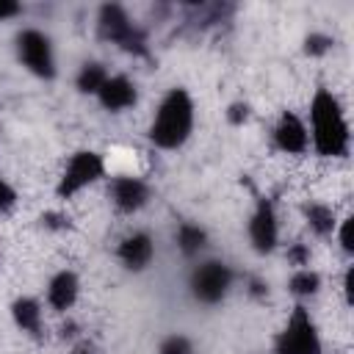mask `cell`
<instances>
[{
    "label": "cell",
    "mask_w": 354,
    "mask_h": 354,
    "mask_svg": "<svg viewBox=\"0 0 354 354\" xmlns=\"http://www.w3.org/2000/svg\"><path fill=\"white\" fill-rule=\"evenodd\" d=\"M313 122V147L324 158H343L348 152V122L337 97L326 88H318L310 102Z\"/></svg>",
    "instance_id": "1"
},
{
    "label": "cell",
    "mask_w": 354,
    "mask_h": 354,
    "mask_svg": "<svg viewBox=\"0 0 354 354\" xmlns=\"http://www.w3.org/2000/svg\"><path fill=\"white\" fill-rule=\"evenodd\" d=\"M194 130V100L185 88H171L155 111L149 124V138L160 149H177L188 141Z\"/></svg>",
    "instance_id": "2"
},
{
    "label": "cell",
    "mask_w": 354,
    "mask_h": 354,
    "mask_svg": "<svg viewBox=\"0 0 354 354\" xmlns=\"http://www.w3.org/2000/svg\"><path fill=\"white\" fill-rule=\"evenodd\" d=\"M100 36L108 39V41H113V44H119L127 53H138V55L147 53L144 33L130 22V17L124 14V8L116 6V3H108V6L100 8Z\"/></svg>",
    "instance_id": "3"
},
{
    "label": "cell",
    "mask_w": 354,
    "mask_h": 354,
    "mask_svg": "<svg viewBox=\"0 0 354 354\" xmlns=\"http://www.w3.org/2000/svg\"><path fill=\"white\" fill-rule=\"evenodd\" d=\"M318 329L304 307H296L288 318V326L277 337V354H321Z\"/></svg>",
    "instance_id": "4"
},
{
    "label": "cell",
    "mask_w": 354,
    "mask_h": 354,
    "mask_svg": "<svg viewBox=\"0 0 354 354\" xmlns=\"http://www.w3.org/2000/svg\"><path fill=\"white\" fill-rule=\"evenodd\" d=\"M232 288V271L221 260H207L191 274V293L202 304H218Z\"/></svg>",
    "instance_id": "5"
},
{
    "label": "cell",
    "mask_w": 354,
    "mask_h": 354,
    "mask_svg": "<svg viewBox=\"0 0 354 354\" xmlns=\"http://www.w3.org/2000/svg\"><path fill=\"white\" fill-rule=\"evenodd\" d=\"M105 171V163H102V155L100 152H91V149H80L69 158L64 174H61V183H58V196L69 199L75 196L77 191H83L86 185H91L94 180H100Z\"/></svg>",
    "instance_id": "6"
},
{
    "label": "cell",
    "mask_w": 354,
    "mask_h": 354,
    "mask_svg": "<svg viewBox=\"0 0 354 354\" xmlns=\"http://www.w3.org/2000/svg\"><path fill=\"white\" fill-rule=\"evenodd\" d=\"M17 53L19 61L28 66V72H33L36 77H55V58H53V44L41 30H22L17 36Z\"/></svg>",
    "instance_id": "7"
},
{
    "label": "cell",
    "mask_w": 354,
    "mask_h": 354,
    "mask_svg": "<svg viewBox=\"0 0 354 354\" xmlns=\"http://www.w3.org/2000/svg\"><path fill=\"white\" fill-rule=\"evenodd\" d=\"M249 241L254 246V252L268 254L274 252L277 241H279V227H277V213L271 199H257V207L249 218Z\"/></svg>",
    "instance_id": "8"
},
{
    "label": "cell",
    "mask_w": 354,
    "mask_h": 354,
    "mask_svg": "<svg viewBox=\"0 0 354 354\" xmlns=\"http://www.w3.org/2000/svg\"><path fill=\"white\" fill-rule=\"evenodd\" d=\"M274 144H277L282 152H288V155H301V152L307 149V144H310V133H307L304 122H301L296 113L285 111V113L279 116L277 127H274Z\"/></svg>",
    "instance_id": "9"
},
{
    "label": "cell",
    "mask_w": 354,
    "mask_h": 354,
    "mask_svg": "<svg viewBox=\"0 0 354 354\" xmlns=\"http://www.w3.org/2000/svg\"><path fill=\"white\" fill-rule=\"evenodd\" d=\"M97 100H100V105L105 108V111H111V113H119V111H124V108H133L136 105V100H138V91H136V86L124 77V75H108V80L102 83V88L97 91Z\"/></svg>",
    "instance_id": "10"
},
{
    "label": "cell",
    "mask_w": 354,
    "mask_h": 354,
    "mask_svg": "<svg viewBox=\"0 0 354 354\" xmlns=\"http://www.w3.org/2000/svg\"><path fill=\"white\" fill-rule=\"evenodd\" d=\"M111 199L122 213H133V210H141L147 205L149 188L138 177H116L111 183Z\"/></svg>",
    "instance_id": "11"
},
{
    "label": "cell",
    "mask_w": 354,
    "mask_h": 354,
    "mask_svg": "<svg viewBox=\"0 0 354 354\" xmlns=\"http://www.w3.org/2000/svg\"><path fill=\"white\" fill-rule=\"evenodd\" d=\"M155 257V243L147 232H133L119 243V260L130 271H144Z\"/></svg>",
    "instance_id": "12"
},
{
    "label": "cell",
    "mask_w": 354,
    "mask_h": 354,
    "mask_svg": "<svg viewBox=\"0 0 354 354\" xmlns=\"http://www.w3.org/2000/svg\"><path fill=\"white\" fill-rule=\"evenodd\" d=\"M77 299V277L72 271H58L47 285V301L53 310H69Z\"/></svg>",
    "instance_id": "13"
},
{
    "label": "cell",
    "mask_w": 354,
    "mask_h": 354,
    "mask_svg": "<svg viewBox=\"0 0 354 354\" xmlns=\"http://www.w3.org/2000/svg\"><path fill=\"white\" fill-rule=\"evenodd\" d=\"M11 318H14V324H17L22 332H28L30 337H39V335H41V307H39L36 299H30V296L17 299V301L11 304Z\"/></svg>",
    "instance_id": "14"
},
{
    "label": "cell",
    "mask_w": 354,
    "mask_h": 354,
    "mask_svg": "<svg viewBox=\"0 0 354 354\" xmlns=\"http://www.w3.org/2000/svg\"><path fill=\"white\" fill-rule=\"evenodd\" d=\"M205 243H207V232L199 227V224H180V230H177V249L185 254V257H194V254H199L202 249H205Z\"/></svg>",
    "instance_id": "15"
},
{
    "label": "cell",
    "mask_w": 354,
    "mask_h": 354,
    "mask_svg": "<svg viewBox=\"0 0 354 354\" xmlns=\"http://www.w3.org/2000/svg\"><path fill=\"white\" fill-rule=\"evenodd\" d=\"M304 218H307L310 230L318 235H329L335 230V213H332V207H326L321 202H310L304 207Z\"/></svg>",
    "instance_id": "16"
},
{
    "label": "cell",
    "mask_w": 354,
    "mask_h": 354,
    "mask_svg": "<svg viewBox=\"0 0 354 354\" xmlns=\"http://www.w3.org/2000/svg\"><path fill=\"white\" fill-rule=\"evenodd\" d=\"M105 80H108V72L100 64H83L77 72V88L83 94H97Z\"/></svg>",
    "instance_id": "17"
},
{
    "label": "cell",
    "mask_w": 354,
    "mask_h": 354,
    "mask_svg": "<svg viewBox=\"0 0 354 354\" xmlns=\"http://www.w3.org/2000/svg\"><path fill=\"white\" fill-rule=\"evenodd\" d=\"M288 288H290V293L299 296V299H304V296H315L318 288H321V277H318L315 271H310V268H299V271L290 277Z\"/></svg>",
    "instance_id": "18"
},
{
    "label": "cell",
    "mask_w": 354,
    "mask_h": 354,
    "mask_svg": "<svg viewBox=\"0 0 354 354\" xmlns=\"http://www.w3.org/2000/svg\"><path fill=\"white\" fill-rule=\"evenodd\" d=\"M158 354H194V346H191V340L185 335H169L160 343Z\"/></svg>",
    "instance_id": "19"
},
{
    "label": "cell",
    "mask_w": 354,
    "mask_h": 354,
    "mask_svg": "<svg viewBox=\"0 0 354 354\" xmlns=\"http://www.w3.org/2000/svg\"><path fill=\"white\" fill-rule=\"evenodd\" d=\"M329 44H332V39H329V36H321V33H310V36L304 39V50H307L310 55H321V53H326Z\"/></svg>",
    "instance_id": "20"
},
{
    "label": "cell",
    "mask_w": 354,
    "mask_h": 354,
    "mask_svg": "<svg viewBox=\"0 0 354 354\" xmlns=\"http://www.w3.org/2000/svg\"><path fill=\"white\" fill-rule=\"evenodd\" d=\"M351 230H354V218H346L343 224H340V232H337V238H340V246H343V252H354V238H351Z\"/></svg>",
    "instance_id": "21"
},
{
    "label": "cell",
    "mask_w": 354,
    "mask_h": 354,
    "mask_svg": "<svg viewBox=\"0 0 354 354\" xmlns=\"http://www.w3.org/2000/svg\"><path fill=\"white\" fill-rule=\"evenodd\" d=\"M14 205H17V191H14L6 180H0V213L11 210Z\"/></svg>",
    "instance_id": "22"
},
{
    "label": "cell",
    "mask_w": 354,
    "mask_h": 354,
    "mask_svg": "<svg viewBox=\"0 0 354 354\" xmlns=\"http://www.w3.org/2000/svg\"><path fill=\"white\" fill-rule=\"evenodd\" d=\"M288 260H290L293 266L304 268V266L310 263V249H307V246H301V243H296V246H290V249H288Z\"/></svg>",
    "instance_id": "23"
},
{
    "label": "cell",
    "mask_w": 354,
    "mask_h": 354,
    "mask_svg": "<svg viewBox=\"0 0 354 354\" xmlns=\"http://www.w3.org/2000/svg\"><path fill=\"white\" fill-rule=\"evenodd\" d=\"M227 119H230L232 124H243V122L249 119V105H243V102H235V105H230V111H227Z\"/></svg>",
    "instance_id": "24"
},
{
    "label": "cell",
    "mask_w": 354,
    "mask_h": 354,
    "mask_svg": "<svg viewBox=\"0 0 354 354\" xmlns=\"http://www.w3.org/2000/svg\"><path fill=\"white\" fill-rule=\"evenodd\" d=\"M41 221H44V227H53V230H61V227L69 224V218H64V216H58V213H44Z\"/></svg>",
    "instance_id": "25"
},
{
    "label": "cell",
    "mask_w": 354,
    "mask_h": 354,
    "mask_svg": "<svg viewBox=\"0 0 354 354\" xmlns=\"http://www.w3.org/2000/svg\"><path fill=\"white\" fill-rule=\"evenodd\" d=\"M19 14V3L14 0H0V22L8 19V17H17Z\"/></svg>",
    "instance_id": "26"
},
{
    "label": "cell",
    "mask_w": 354,
    "mask_h": 354,
    "mask_svg": "<svg viewBox=\"0 0 354 354\" xmlns=\"http://www.w3.org/2000/svg\"><path fill=\"white\" fill-rule=\"evenodd\" d=\"M351 279H354V271L348 268V271H346V282H343V290H346L348 299H351Z\"/></svg>",
    "instance_id": "27"
},
{
    "label": "cell",
    "mask_w": 354,
    "mask_h": 354,
    "mask_svg": "<svg viewBox=\"0 0 354 354\" xmlns=\"http://www.w3.org/2000/svg\"><path fill=\"white\" fill-rule=\"evenodd\" d=\"M263 293H266V285L257 282V279H252V296H263Z\"/></svg>",
    "instance_id": "28"
},
{
    "label": "cell",
    "mask_w": 354,
    "mask_h": 354,
    "mask_svg": "<svg viewBox=\"0 0 354 354\" xmlns=\"http://www.w3.org/2000/svg\"><path fill=\"white\" fill-rule=\"evenodd\" d=\"M72 354H91V351H88V348H75Z\"/></svg>",
    "instance_id": "29"
}]
</instances>
